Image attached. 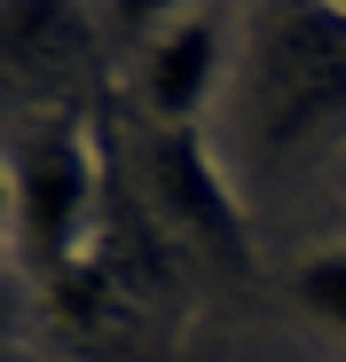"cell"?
<instances>
[{
    "label": "cell",
    "instance_id": "obj_4",
    "mask_svg": "<svg viewBox=\"0 0 346 362\" xmlns=\"http://www.w3.org/2000/svg\"><path fill=\"white\" fill-rule=\"evenodd\" d=\"M283 110H275V134L283 127H307V118L346 87V24L338 16H292L268 40V79H260Z\"/></svg>",
    "mask_w": 346,
    "mask_h": 362
},
{
    "label": "cell",
    "instance_id": "obj_5",
    "mask_svg": "<svg viewBox=\"0 0 346 362\" xmlns=\"http://www.w3.org/2000/svg\"><path fill=\"white\" fill-rule=\"evenodd\" d=\"M292 291H299V308H307L315 323H330V331H346V245H330V252H315V260H299V276H292Z\"/></svg>",
    "mask_w": 346,
    "mask_h": 362
},
{
    "label": "cell",
    "instance_id": "obj_6",
    "mask_svg": "<svg viewBox=\"0 0 346 362\" xmlns=\"http://www.w3.org/2000/svg\"><path fill=\"white\" fill-rule=\"evenodd\" d=\"M8 213H16V165L0 158V228H8Z\"/></svg>",
    "mask_w": 346,
    "mask_h": 362
},
{
    "label": "cell",
    "instance_id": "obj_3",
    "mask_svg": "<svg viewBox=\"0 0 346 362\" xmlns=\"http://www.w3.org/2000/svg\"><path fill=\"white\" fill-rule=\"evenodd\" d=\"M150 181H157L165 221H181L189 236H205L213 252L244 260V213H237V197H228V181L213 173V158H205V142H197V134H157Z\"/></svg>",
    "mask_w": 346,
    "mask_h": 362
},
{
    "label": "cell",
    "instance_id": "obj_2",
    "mask_svg": "<svg viewBox=\"0 0 346 362\" xmlns=\"http://www.w3.org/2000/svg\"><path fill=\"white\" fill-rule=\"evenodd\" d=\"M220 55H228V24L213 8L157 32V47L142 55V103L157 118V134H197V110L220 87Z\"/></svg>",
    "mask_w": 346,
    "mask_h": 362
},
{
    "label": "cell",
    "instance_id": "obj_1",
    "mask_svg": "<svg viewBox=\"0 0 346 362\" xmlns=\"http://www.w3.org/2000/svg\"><path fill=\"white\" fill-rule=\"evenodd\" d=\"M87 213H95V150L71 118L32 127V142L16 150V252L32 276L71 284V260L87 245Z\"/></svg>",
    "mask_w": 346,
    "mask_h": 362
}]
</instances>
